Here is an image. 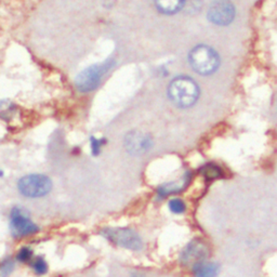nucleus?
I'll return each instance as SVG.
<instances>
[{"instance_id": "nucleus-7", "label": "nucleus", "mask_w": 277, "mask_h": 277, "mask_svg": "<svg viewBox=\"0 0 277 277\" xmlns=\"http://www.w3.org/2000/svg\"><path fill=\"white\" fill-rule=\"evenodd\" d=\"M210 254L208 245L201 239H194L181 253V262L183 265H194L206 261Z\"/></svg>"}, {"instance_id": "nucleus-8", "label": "nucleus", "mask_w": 277, "mask_h": 277, "mask_svg": "<svg viewBox=\"0 0 277 277\" xmlns=\"http://www.w3.org/2000/svg\"><path fill=\"white\" fill-rule=\"evenodd\" d=\"M234 17L235 8L229 0H217L208 10V18L218 25L230 24Z\"/></svg>"}, {"instance_id": "nucleus-9", "label": "nucleus", "mask_w": 277, "mask_h": 277, "mask_svg": "<svg viewBox=\"0 0 277 277\" xmlns=\"http://www.w3.org/2000/svg\"><path fill=\"white\" fill-rule=\"evenodd\" d=\"M152 140L149 135L133 131L126 136L125 147L127 151L132 155H140L149 151L152 147Z\"/></svg>"}, {"instance_id": "nucleus-4", "label": "nucleus", "mask_w": 277, "mask_h": 277, "mask_svg": "<svg viewBox=\"0 0 277 277\" xmlns=\"http://www.w3.org/2000/svg\"><path fill=\"white\" fill-rule=\"evenodd\" d=\"M18 188L20 193L26 197L38 198L50 193L52 182L43 174H28L20 179Z\"/></svg>"}, {"instance_id": "nucleus-15", "label": "nucleus", "mask_w": 277, "mask_h": 277, "mask_svg": "<svg viewBox=\"0 0 277 277\" xmlns=\"http://www.w3.org/2000/svg\"><path fill=\"white\" fill-rule=\"evenodd\" d=\"M33 268L37 275H45L48 272V264L43 258H37L33 262Z\"/></svg>"}, {"instance_id": "nucleus-17", "label": "nucleus", "mask_w": 277, "mask_h": 277, "mask_svg": "<svg viewBox=\"0 0 277 277\" xmlns=\"http://www.w3.org/2000/svg\"><path fill=\"white\" fill-rule=\"evenodd\" d=\"M13 267H14V264L10 260L4 262L3 265L0 266V276L2 277L8 276L13 271Z\"/></svg>"}, {"instance_id": "nucleus-2", "label": "nucleus", "mask_w": 277, "mask_h": 277, "mask_svg": "<svg viewBox=\"0 0 277 277\" xmlns=\"http://www.w3.org/2000/svg\"><path fill=\"white\" fill-rule=\"evenodd\" d=\"M114 65L113 61H105L100 64H93L79 73L76 77V87L79 91L89 92L97 88L102 78Z\"/></svg>"}, {"instance_id": "nucleus-12", "label": "nucleus", "mask_w": 277, "mask_h": 277, "mask_svg": "<svg viewBox=\"0 0 277 277\" xmlns=\"http://www.w3.org/2000/svg\"><path fill=\"white\" fill-rule=\"evenodd\" d=\"M185 185H186V180L183 179L180 182H173V183L165 184L163 186H160L158 189V193L162 196H167V195H170V194L182 191V189L185 187Z\"/></svg>"}, {"instance_id": "nucleus-18", "label": "nucleus", "mask_w": 277, "mask_h": 277, "mask_svg": "<svg viewBox=\"0 0 277 277\" xmlns=\"http://www.w3.org/2000/svg\"><path fill=\"white\" fill-rule=\"evenodd\" d=\"M12 108V103L9 101H0V116H4Z\"/></svg>"}, {"instance_id": "nucleus-14", "label": "nucleus", "mask_w": 277, "mask_h": 277, "mask_svg": "<svg viewBox=\"0 0 277 277\" xmlns=\"http://www.w3.org/2000/svg\"><path fill=\"white\" fill-rule=\"evenodd\" d=\"M168 206H169V209H170L171 213L176 214V215L183 214L184 211L186 210V206H185L184 201L182 199H180V198L171 199L168 203Z\"/></svg>"}, {"instance_id": "nucleus-13", "label": "nucleus", "mask_w": 277, "mask_h": 277, "mask_svg": "<svg viewBox=\"0 0 277 277\" xmlns=\"http://www.w3.org/2000/svg\"><path fill=\"white\" fill-rule=\"evenodd\" d=\"M202 174L203 177L208 180H215L221 177L222 171L218 166L215 165H207L202 168Z\"/></svg>"}, {"instance_id": "nucleus-10", "label": "nucleus", "mask_w": 277, "mask_h": 277, "mask_svg": "<svg viewBox=\"0 0 277 277\" xmlns=\"http://www.w3.org/2000/svg\"><path fill=\"white\" fill-rule=\"evenodd\" d=\"M192 271L195 277H217L219 274V265L213 262L202 261L192 266Z\"/></svg>"}, {"instance_id": "nucleus-16", "label": "nucleus", "mask_w": 277, "mask_h": 277, "mask_svg": "<svg viewBox=\"0 0 277 277\" xmlns=\"http://www.w3.org/2000/svg\"><path fill=\"white\" fill-rule=\"evenodd\" d=\"M33 257V251L32 249L27 247H23L22 249H20L19 253L17 254V259L21 262H28Z\"/></svg>"}, {"instance_id": "nucleus-1", "label": "nucleus", "mask_w": 277, "mask_h": 277, "mask_svg": "<svg viewBox=\"0 0 277 277\" xmlns=\"http://www.w3.org/2000/svg\"><path fill=\"white\" fill-rule=\"evenodd\" d=\"M168 94L170 100L180 107L192 106L199 96L198 86L192 78L180 76L173 79L169 88Z\"/></svg>"}, {"instance_id": "nucleus-11", "label": "nucleus", "mask_w": 277, "mask_h": 277, "mask_svg": "<svg viewBox=\"0 0 277 277\" xmlns=\"http://www.w3.org/2000/svg\"><path fill=\"white\" fill-rule=\"evenodd\" d=\"M157 9L165 14H173L182 9L184 0H155Z\"/></svg>"}, {"instance_id": "nucleus-6", "label": "nucleus", "mask_w": 277, "mask_h": 277, "mask_svg": "<svg viewBox=\"0 0 277 277\" xmlns=\"http://www.w3.org/2000/svg\"><path fill=\"white\" fill-rule=\"evenodd\" d=\"M11 231L14 236H27L33 235L39 231L26 214L24 209L14 208L11 213Z\"/></svg>"}, {"instance_id": "nucleus-5", "label": "nucleus", "mask_w": 277, "mask_h": 277, "mask_svg": "<svg viewBox=\"0 0 277 277\" xmlns=\"http://www.w3.org/2000/svg\"><path fill=\"white\" fill-rule=\"evenodd\" d=\"M102 234L115 245L122 248H127L130 250H140L142 248L140 236L130 229H106Z\"/></svg>"}, {"instance_id": "nucleus-19", "label": "nucleus", "mask_w": 277, "mask_h": 277, "mask_svg": "<svg viewBox=\"0 0 277 277\" xmlns=\"http://www.w3.org/2000/svg\"><path fill=\"white\" fill-rule=\"evenodd\" d=\"M91 150L94 155H98L101 151V141L97 140L96 137L91 138Z\"/></svg>"}, {"instance_id": "nucleus-3", "label": "nucleus", "mask_w": 277, "mask_h": 277, "mask_svg": "<svg viewBox=\"0 0 277 277\" xmlns=\"http://www.w3.org/2000/svg\"><path fill=\"white\" fill-rule=\"evenodd\" d=\"M191 66L201 75H209L219 66V56L216 51L207 46H198L189 53Z\"/></svg>"}]
</instances>
